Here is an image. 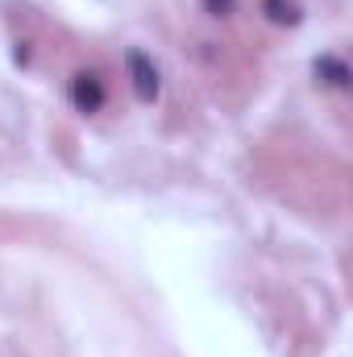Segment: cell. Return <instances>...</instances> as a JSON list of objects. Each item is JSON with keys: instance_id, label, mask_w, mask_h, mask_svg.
Instances as JSON below:
<instances>
[{"instance_id": "obj_1", "label": "cell", "mask_w": 353, "mask_h": 357, "mask_svg": "<svg viewBox=\"0 0 353 357\" xmlns=\"http://www.w3.org/2000/svg\"><path fill=\"white\" fill-rule=\"evenodd\" d=\"M104 84H100V75L96 71H80L75 79H71V100H75V108L80 112H96L100 104H104Z\"/></svg>"}, {"instance_id": "obj_2", "label": "cell", "mask_w": 353, "mask_h": 357, "mask_svg": "<svg viewBox=\"0 0 353 357\" xmlns=\"http://www.w3.org/2000/svg\"><path fill=\"white\" fill-rule=\"evenodd\" d=\"M129 79H133V88H137V96L142 100H154L158 96V67L146 59V54H129Z\"/></svg>"}, {"instance_id": "obj_3", "label": "cell", "mask_w": 353, "mask_h": 357, "mask_svg": "<svg viewBox=\"0 0 353 357\" xmlns=\"http://www.w3.org/2000/svg\"><path fill=\"white\" fill-rule=\"evenodd\" d=\"M266 13H270V21H278V25L299 21V0H266Z\"/></svg>"}, {"instance_id": "obj_4", "label": "cell", "mask_w": 353, "mask_h": 357, "mask_svg": "<svg viewBox=\"0 0 353 357\" xmlns=\"http://www.w3.org/2000/svg\"><path fill=\"white\" fill-rule=\"evenodd\" d=\"M204 4H208V8H212V13H225V8H229V4H233V0H204Z\"/></svg>"}]
</instances>
